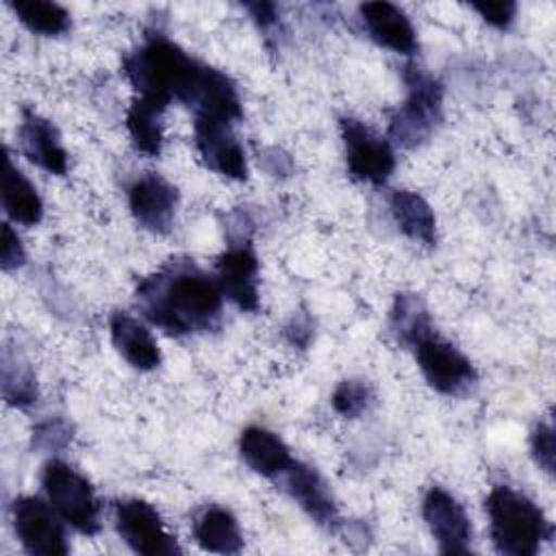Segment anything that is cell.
<instances>
[{
  "mask_svg": "<svg viewBox=\"0 0 556 556\" xmlns=\"http://www.w3.org/2000/svg\"><path fill=\"white\" fill-rule=\"evenodd\" d=\"M222 298L217 280L191 261H169L137 285V302L143 315L176 337L217 328Z\"/></svg>",
  "mask_w": 556,
  "mask_h": 556,
  "instance_id": "6da1fadb",
  "label": "cell"
},
{
  "mask_svg": "<svg viewBox=\"0 0 556 556\" xmlns=\"http://www.w3.org/2000/svg\"><path fill=\"white\" fill-rule=\"evenodd\" d=\"M202 67V63L161 35L150 37L124 59V74L135 87L137 98L163 109L174 98L187 104Z\"/></svg>",
  "mask_w": 556,
  "mask_h": 556,
  "instance_id": "7a4b0ae2",
  "label": "cell"
},
{
  "mask_svg": "<svg viewBox=\"0 0 556 556\" xmlns=\"http://www.w3.org/2000/svg\"><path fill=\"white\" fill-rule=\"evenodd\" d=\"M486 515L491 541L500 554L534 556L543 541H549L554 526L543 510L523 493L497 484L486 495Z\"/></svg>",
  "mask_w": 556,
  "mask_h": 556,
  "instance_id": "3957f363",
  "label": "cell"
},
{
  "mask_svg": "<svg viewBox=\"0 0 556 556\" xmlns=\"http://www.w3.org/2000/svg\"><path fill=\"white\" fill-rule=\"evenodd\" d=\"M408 87L406 100L391 115L389 135L404 148L424 143L441 122L443 87L441 83L417 65H408L404 72Z\"/></svg>",
  "mask_w": 556,
  "mask_h": 556,
  "instance_id": "277c9868",
  "label": "cell"
},
{
  "mask_svg": "<svg viewBox=\"0 0 556 556\" xmlns=\"http://www.w3.org/2000/svg\"><path fill=\"white\" fill-rule=\"evenodd\" d=\"M41 484L59 517L83 534L100 530V506L89 480L72 465L52 458L43 465Z\"/></svg>",
  "mask_w": 556,
  "mask_h": 556,
  "instance_id": "5b68a950",
  "label": "cell"
},
{
  "mask_svg": "<svg viewBox=\"0 0 556 556\" xmlns=\"http://www.w3.org/2000/svg\"><path fill=\"white\" fill-rule=\"evenodd\" d=\"M413 348L419 369L434 391L443 395H463L476 384L478 374L471 361L452 343L428 332L415 341Z\"/></svg>",
  "mask_w": 556,
  "mask_h": 556,
  "instance_id": "8992f818",
  "label": "cell"
},
{
  "mask_svg": "<svg viewBox=\"0 0 556 556\" xmlns=\"http://www.w3.org/2000/svg\"><path fill=\"white\" fill-rule=\"evenodd\" d=\"M13 528L22 547L33 556H63L70 552L59 513L39 497L22 495L13 502Z\"/></svg>",
  "mask_w": 556,
  "mask_h": 556,
  "instance_id": "52a82bcc",
  "label": "cell"
},
{
  "mask_svg": "<svg viewBox=\"0 0 556 556\" xmlns=\"http://www.w3.org/2000/svg\"><path fill=\"white\" fill-rule=\"evenodd\" d=\"M115 530L137 554L172 556L180 554L176 539L165 530L159 510L143 500L115 502Z\"/></svg>",
  "mask_w": 556,
  "mask_h": 556,
  "instance_id": "ba28073f",
  "label": "cell"
},
{
  "mask_svg": "<svg viewBox=\"0 0 556 556\" xmlns=\"http://www.w3.org/2000/svg\"><path fill=\"white\" fill-rule=\"evenodd\" d=\"M339 126L352 178L369 185H384L395 167V154L389 141L354 117H343Z\"/></svg>",
  "mask_w": 556,
  "mask_h": 556,
  "instance_id": "9c48e42d",
  "label": "cell"
},
{
  "mask_svg": "<svg viewBox=\"0 0 556 556\" xmlns=\"http://www.w3.org/2000/svg\"><path fill=\"white\" fill-rule=\"evenodd\" d=\"M424 519L443 554H467L471 547V523L465 508L441 486L424 497Z\"/></svg>",
  "mask_w": 556,
  "mask_h": 556,
  "instance_id": "30bf717a",
  "label": "cell"
},
{
  "mask_svg": "<svg viewBox=\"0 0 556 556\" xmlns=\"http://www.w3.org/2000/svg\"><path fill=\"white\" fill-rule=\"evenodd\" d=\"M130 213L146 230L165 235L176 215L178 191L159 174H143L128 189Z\"/></svg>",
  "mask_w": 556,
  "mask_h": 556,
  "instance_id": "8fae6325",
  "label": "cell"
},
{
  "mask_svg": "<svg viewBox=\"0 0 556 556\" xmlns=\"http://www.w3.org/2000/svg\"><path fill=\"white\" fill-rule=\"evenodd\" d=\"M258 261L248 241H239L217 261V285L224 298L241 311L258 308Z\"/></svg>",
  "mask_w": 556,
  "mask_h": 556,
  "instance_id": "7c38bea8",
  "label": "cell"
},
{
  "mask_svg": "<svg viewBox=\"0 0 556 556\" xmlns=\"http://www.w3.org/2000/svg\"><path fill=\"white\" fill-rule=\"evenodd\" d=\"M195 148L202 161L222 176L243 180L248 176L245 154L241 143L232 135V124L195 119L193 122Z\"/></svg>",
  "mask_w": 556,
  "mask_h": 556,
  "instance_id": "4fadbf2b",
  "label": "cell"
},
{
  "mask_svg": "<svg viewBox=\"0 0 556 556\" xmlns=\"http://www.w3.org/2000/svg\"><path fill=\"white\" fill-rule=\"evenodd\" d=\"M285 491L300 504V508L319 526L334 530L339 523L337 504L324 478L311 465L293 460L280 476Z\"/></svg>",
  "mask_w": 556,
  "mask_h": 556,
  "instance_id": "5bb4252c",
  "label": "cell"
},
{
  "mask_svg": "<svg viewBox=\"0 0 556 556\" xmlns=\"http://www.w3.org/2000/svg\"><path fill=\"white\" fill-rule=\"evenodd\" d=\"M358 11L369 37L376 43L400 54H413L417 50L415 28L400 7L391 2H365Z\"/></svg>",
  "mask_w": 556,
  "mask_h": 556,
  "instance_id": "9a60e30c",
  "label": "cell"
},
{
  "mask_svg": "<svg viewBox=\"0 0 556 556\" xmlns=\"http://www.w3.org/2000/svg\"><path fill=\"white\" fill-rule=\"evenodd\" d=\"M20 143L26 159L39 165L41 169L56 176H63L67 172V152L61 146L56 128L35 111L26 109L22 113Z\"/></svg>",
  "mask_w": 556,
  "mask_h": 556,
  "instance_id": "2e32d148",
  "label": "cell"
},
{
  "mask_svg": "<svg viewBox=\"0 0 556 556\" xmlns=\"http://www.w3.org/2000/svg\"><path fill=\"white\" fill-rule=\"evenodd\" d=\"M111 341L115 350L135 367L141 371H150L159 367L161 363V350L156 345V339L152 332L132 315L117 311L109 319Z\"/></svg>",
  "mask_w": 556,
  "mask_h": 556,
  "instance_id": "e0dca14e",
  "label": "cell"
},
{
  "mask_svg": "<svg viewBox=\"0 0 556 556\" xmlns=\"http://www.w3.org/2000/svg\"><path fill=\"white\" fill-rule=\"evenodd\" d=\"M239 454L252 471L265 478H278L295 460L282 439L261 426H250L241 432Z\"/></svg>",
  "mask_w": 556,
  "mask_h": 556,
  "instance_id": "ac0fdd59",
  "label": "cell"
},
{
  "mask_svg": "<svg viewBox=\"0 0 556 556\" xmlns=\"http://www.w3.org/2000/svg\"><path fill=\"white\" fill-rule=\"evenodd\" d=\"M391 215L397 224V228L413 241H419L424 245L437 243V219L430 208V204L415 191H393L391 200Z\"/></svg>",
  "mask_w": 556,
  "mask_h": 556,
  "instance_id": "d6986e66",
  "label": "cell"
},
{
  "mask_svg": "<svg viewBox=\"0 0 556 556\" xmlns=\"http://www.w3.org/2000/svg\"><path fill=\"white\" fill-rule=\"evenodd\" d=\"M2 206L13 222L33 226L43 215V202L30 180L11 163V156L4 154L2 172Z\"/></svg>",
  "mask_w": 556,
  "mask_h": 556,
  "instance_id": "ffe728a7",
  "label": "cell"
},
{
  "mask_svg": "<svg viewBox=\"0 0 556 556\" xmlns=\"http://www.w3.org/2000/svg\"><path fill=\"white\" fill-rule=\"evenodd\" d=\"M193 536L202 549L215 554H237L243 547L237 519L222 506H208L195 517Z\"/></svg>",
  "mask_w": 556,
  "mask_h": 556,
  "instance_id": "44dd1931",
  "label": "cell"
},
{
  "mask_svg": "<svg viewBox=\"0 0 556 556\" xmlns=\"http://www.w3.org/2000/svg\"><path fill=\"white\" fill-rule=\"evenodd\" d=\"M163 106L135 98L132 104L128 106L126 113V128L128 135L139 152L146 156H159L161 143H163V126H161V115Z\"/></svg>",
  "mask_w": 556,
  "mask_h": 556,
  "instance_id": "7402d4cb",
  "label": "cell"
},
{
  "mask_svg": "<svg viewBox=\"0 0 556 556\" xmlns=\"http://www.w3.org/2000/svg\"><path fill=\"white\" fill-rule=\"evenodd\" d=\"M13 13L20 17V22L39 35H61L70 28V13L48 0H13L9 2Z\"/></svg>",
  "mask_w": 556,
  "mask_h": 556,
  "instance_id": "603a6c76",
  "label": "cell"
},
{
  "mask_svg": "<svg viewBox=\"0 0 556 556\" xmlns=\"http://www.w3.org/2000/svg\"><path fill=\"white\" fill-rule=\"evenodd\" d=\"M391 328L402 343L413 345L424 334L432 332L428 311L424 308L421 300L413 293H400L395 298V306L391 311Z\"/></svg>",
  "mask_w": 556,
  "mask_h": 556,
  "instance_id": "cb8c5ba5",
  "label": "cell"
},
{
  "mask_svg": "<svg viewBox=\"0 0 556 556\" xmlns=\"http://www.w3.org/2000/svg\"><path fill=\"white\" fill-rule=\"evenodd\" d=\"M2 395L13 406H28L37 397V382L30 371V367L22 361H17V354L11 356L9 350H4L2 356Z\"/></svg>",
  "mask_w": 556,
  "mask_h": 556,
  "instance_id": "d4e9b609",
  "label": "cell"
},
{
  "mask_svg": "<svg viewBox=\"0 0 556 556\" xmlns=\"http://www.w3.org/2000/svg\"><path fill=\"white\" fill-rule=\"evenodd\" d=\"M371 400H374L371 387L365 380H358V378H350V380L339 382L334 393H332L334 410L343 417H350V419L363 415L369 408Z\"/></svg>",
  "mask_w": 556,
  "mask_h": 556,
  "instance_id": "484cf974",
  "label": "cell"
},
{
  "mask_svg": "<svg viewBox=\"0 0 556 556\" xmlns=\"http://www.w3.org/2000/svg\"><path fill=\"white\" fill-rule=\"evenodd\" d=\"M532 456L541 469L547 473L554 471V428L549 424H539L532 432Z\"/></svg>",
  "mask_w": 556,
  "mask_h": 556,
  "instance_id": "4316f807",
  "label": "cell"
},
{
  "mask_svg": "<svg viewBox=\"0 0 556 556\" xmlns=\"http://www.w3.org/2000/svg\"><path fill=\"white\" fill-rule=\"evenodd\" d=\"M26 254H24V245L17 237V232H13V228L9 224H2V237H0V267L4 271L17 269L24 263Z\"/></svg>",
  "mask_w": 556,
  "mask_h": 556,
  "instance_id": "83f0119b",
  "label": "cell"
},
{
  "mask_svg": "<svg viewBox=\"0 0 556 556\" xmlns=\"http://www.w3.org/2000/svg\"><path fill=\"white\" fill-rule=\"evenodd\" d=\"M473 11L480 13V17L484 22H489L491 26L495 28H506L513 20H515V13H517V4L515 2H473L471 4Z\"/></svg>",
  "mask_w": 556,
  "mask_h": 556,
  "instance_id": "f1b7e54d",
  "label": "cell"
},
{
  "mask_svg": "<svg viewBox=\"0 0 556 556\" xmlns=\"http://www.w3.org/2000/svg\"><path fill=\"white\" fill-rule=\"evenodd\" d=\"M67 439H70L67 430L59 421H54V424L48 421V424H43V426H39L35 430V443L43 445V447H52L54 450V447L63 445Z\"/></svg>",
  "mask_w": 556,
  "mask_h": 556,
  "instance_id": "f546056e",
  "label": "cell"
},
{
  "mask_svg": "<svg viewBox=\"0 0 556 556\" xmlns=\"http://www.w3.org/2000/svg\"><path fill=\"white\" fill-rule=\"evenodd\" d=\"M287 337L293 345H300L304 348L311 337H313V326H311V319L306 315H293L291 324L287 326Z\"/></svg>",
  "mask_w": 556,
  "mask_h": 556,
  "instance_id": "4dcf8cb0",
  "label": "cell"
},
{
  "mask_svg": "<svg viewBox=\"0 0 556 556\" xmlns=\"http://www.w3.org/2000/svg\"><path fill=\"white\" fill-rule=\"evenodd\" d=\"M248 11L252 13V17L263 26H271L276 22V7L269 2H256V4H248Z\"/></svg>",
  "mask_w": 556,
  "mask_h": 556,
  "instance_id": "1f68e13d",
  "label": "cell"
}]
</instances>
